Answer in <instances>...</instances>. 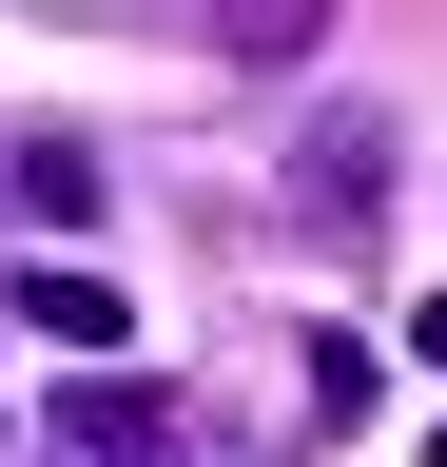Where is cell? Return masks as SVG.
<instances>
[{"instance_id": "6", "label": "cell", "mask_w": 447, "mask_h": 467, "mask_svg": "<svg viewBox=\"0 0 447 467\" xmlns=\"http://www.w3.org/2000/svg\"><path fill=\"white\" fill-rule=\"evenodd\" d=\"M409 350H428V370H447V292H428V312H409Z\"/></svg>"}, {"instance_id": "2", "label": "cell", "mask_w": 447, "mask_h": 467, "mask_svg": "<svg viewBox=\"0 0 447 467\" xmlns=\"http://www.w3.org/2000/svg\"><path fill=\"white\" fill-rule=\"evenodd\" d=\"M59 448H78V467H97V448H117V467L176 448V389H156V370H78V389H59Z\"/></svg>"}, {"instance_id": "5", "label": "cell", "mask_w": 447, "mask_h": 467, "mask_svg": "<svg viewBox=\"0 0 447 467\" xmlns=\"http://www.w3.org/2000/svg\"><path fill=\"white\" fill-rule=\"evenodd\" d=\"M20 214H97V156L78 137H20Z\"/></svg>"}, {"instance_id": "3", "label": "cell", "mask_w": 447, "mask_h": 467, "mask_svg": "<svg viewBox=\"0 0 447 467\" xmlns=\"http://www.w3.org/2000/svg\"><path fill=\"white\" fill-rule=\"evenodd\" d=\"M20 331H59L78 370H117V331H137V312H117V273H20Z\"/></svg>"}, {"instance_id": "7", "label": "cell", "mask_w": 447, "mask_h": 467, "mask_svg": "<svg viewBox=\"0 0 447 467\" xmlns=\"http://www.w3.org/2000/svg\"><path fill=\"white\" fill-rule=\"evenodd\" d=\"M0 448H20V429H0Z\"/></svg>"}, {"instance_id": "1", "label": "cell", "mask_w": 447, "mask_h": 467, "mask_svg": "<svg viewBox=\"0 0 447 467\" xmlns=\"http://www.w3.org/2000/svg\"><path fill=\"white\" fill-rule=\"evenodd\" d=\"M370 195H389V117H311V156H292V214H311V234H370Z\"/></svg>"}, {"instance_id": "4", "label": "cell", "mask_w": 447, "mask_h": 467, "mask_svg": "<svg viewBox=\"0 0 447 467\" xmlns=\"http://www.w3.org/2000/svg\"><path fill=\"white\" fill-rule=\"evenodd\" d=\"M311 20H330V0H214V39H234V58H311Z\"/></svg>"}]
</instances>
